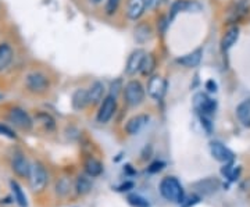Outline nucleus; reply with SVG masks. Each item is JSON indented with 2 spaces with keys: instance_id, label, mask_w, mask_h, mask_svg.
Wrapping results in <instances>:
<instances>
[{
  "instance_id": "9d476101",
  "label": "nucleus",
  "mask_w": 250,
  "mask_h": 207,
  "mask_svg": "<svg viewBox=\"0 0 250 207\" xmlns=\"http://www.w3.org/2000/svg\"><path fill=\"white\" fill-rule=\"evenodd\" d=\"M147 123H149V116L147 114H138V116L129 118L126 121L125 131H126L128 135H136V134H139L142 131Z\"/></svg>"
},
{
  "instance_id": "9b49d317",
  "label": "nucleus",
  "mask_w": 250,
  "mask_h": 207,
  "mask_svg": "<svg viewBox=\"0 0 250 207\" xmlns=\"http://www.w3.org/2000/svg\"><path fill=\"white\" fill-rule=\"evenodd\" d=\"M11 168H13V171L16 172L18 177H21V178H28V177H29V171H31V164H29L27 159L24 157V154L17 153L13 157Z\"/></svg>"
},
{
  "instance_id": "2eb2a0df",
  "label": "nucleus",
  "mask_w": 250,
  "mask_h": 207,
  "mask_svg": "<svg viewBox=\"0 0 250 207\" xmlns=\"http://www.w3.org/2000/svg\"><path fill=\"white\" fill-rule=\"evenodd\" d=\"M71 104L74 110L77 111H81L85 107L89 106V96H88V89H83V88H80L77 89L74 93H72V99Z\"/></svg>"
},
{
  "instance_id": "c756f323",
  "label": "nucleus",
  "mask_w": 250,
  "mask_h": 207,
  "mask_svg": "<svg viewBox=\"0 0 250 207\" xmlns=\"http://www.w3.org/2000/svg\"><path fill=\"white\" fill-rule=\"evenodd\" d=\"M120 4H121V0H106V6H104L106 16H108V17L114 16L120 9Z\"/></svg>"
},
{
  "instance_id": "72a5a7b5",
  "label": "nucleus",
  "mask_w": 250,
  "mask_h": 207,
  "mask_svg": "<svg viewBox=\"0 0 250 207\" xmlns=\"http://www.w3.org/2000/svg\"><path fill=\"white\" fill-rule=\"evenodd\" d=\"M164 166H166V164H164L163 162H154V163H152V164H150V167L147 168V171H149V172H159V171H161L163 168H164Z\"/></svg>"
},
{
  "instance_id": "aec40b11",
  "label": "nucleus",
  "mask_w": 250,
  "mask_h": 207,
  "mask_svg": "<svg viewBox=\"0 0 250 207\" xmlns=\"http://www.w3.org/2000/svg\"><path fill=\"white\" fill-rule=\"evenodd\" d=\"M193 7L200 9V4H197L196 1H189V0H177L175 3H172L170 10V18L168 20H174L175 16L181 13V11H189L193 10Z\"/></svg>"
},
{
  "instance_id": "0eeeda50",
  "label": "nucleus",
  "mask_w": 250,
  "mask_h": 207,
  "mask_svg": "<svg viewBox=\"0 0 250 207\" xmlns=\"http://www.w3.org/2000/svg\"><path fill=\"white\" fill-rule=\"evenodd\" d=\"M167 80L161 75H152L149 77L147 82V95L153 100H163V98L167 93Z\"/></svg>"
},
{
  "instance_id": "58836bf2",
  "label": "nucleus",
  "mask_w": 250,
  "mask_h": 207,
  "mask_svg": "<svg viewBox=\"0 0 250 207\" xmlns=\"http://www.w3.org/2000/svg\"><path fill=\"white\" fill-rule=\"evenodd\" d=\"M128 188H134V184L132 182H126L124 185H121L118 190H128Z\"/></svg>"
},
{
  "instance_id": "20e7f679",
  "label": "nucleus",
  "mask_w": 250,
  "mask_h": 207,
  "mask_svg": "<svg viewBox=\"0 0 250 207\" xmlns=\"http://www.w3.org/2000/svg\"><path fill=\"white\" fill-rule=\"evenodd\" d=\"M29 185L34 192H42L47 185V171L43 167V164L39 162L31 164V171H29Z\"/></svg>"
},
{
  "instance_id": "c85d7f7f",
  "label": "nucleus",
  "mask_w": 250,
  "mask_h": 207,
  "mask_svg": "<svg viewBox=\"0 0 250 207\" xmlns=\"http://www.w3.org/2000/svg\"><path fill=\"white\" fill-rule=\"evenodd\" d=\"M70 188H71V182L68 178H62L56 184V192L62 196H65L70 192Z\"/></svg>"
},
{
  "instance_id": "f8f14e48",
  "label": "nucleus",
  "mask_w": 250,
  "mask_h": 207,
  "mask_svg": "<svg viewBox=\"0 0 250 207\" xmlns=\"http://www.w3.org/2000/svg\"><path fill=\"white\" fill-rule=\"evenodd\" d=\"M145 53L146 52L143 49H136V50H134L132 53L129 54V57L126 60V67H125V72L128 75H135L136 72H139Z\"/></svg>"
},
{
  "instance_id": "1a4fd4ad",
  "label": "nucleus",
  "mask_w": 250,
  "mask_h": 207,
  "mask_svg": "<svg viewBox=\"0 0 250 207\" xmlns=\"http://www.w3.org/2000/svg\"><path fill=\"white\" fill-rule=\"evenodd\" d=\"M210 153L214 157L217 162L220 163H232L233 153L221 142H211L210 144Z\"/></svg>"
},
{
  "instance_id": "ddd939ff",
  "label": "nucleus",
  "mask_w": 250,
  "mask_h": 207,
  "mask_svg": "<svg viewBox=\"0 0 250 207\" xmlns=\"http://www.w3.org/2000/svg\"><path fill=\"white\" fill-rule=\"evenodd\" d=\"M202 57H203V50L199 47L196 50H193L192 53H188L185 56H182V57H178L175 62L179 65L185 67V68H195V67H197L200 64Z\"/></svg>"
},
{
  "instance_id": "dca6fc26",
  "label": "nucleus",
  "mask_w": 250,
  "mask_h": 207,
  "mask_svg": "<svg viewBox=\"0 0 250 207\" xmlns=\"http://www.w3.org/2000/svg\"><path fill=\"white\" fill-rule=\"evenodd\" d=\"M156 67H157V59L153 53H145L143 56L142 64H141V68L139 72L143 77H152L153 72L156 71Z\"/></svg>"
},
{
  "instance_id": "b1692460",
  "label": "nucleus",
  "mask_w": 250,
  "mask_h": 207,
  "mask_svg": "<svg viewBox=\"0 0 250 207\" xmlns=\"http://www.w3.org/2000/svg\"><path fill=\"white\" fill-rule=\"evenodd\" d=\"M10 186H11L13 195H14V200H16L21 207H27L28 206L27 196H25L24 190L21 189V186L18 185V182H16V181H11V182H10Z\"/></svg>"
},
{
  "instance_id": "c9c22d12",
  "label": "nucleus",
  "mask_w": 250,
  "mask_h": 207,
  "mask_svg": "<svg viewBox=\"0 0 250 207\" xmlns=\"http://www.w3.org/2000/svg\"><path fill=\"white\" fill-rule=\"evenodd\" d=\"M123 89V86H121V81L118 80V81L113 82L111 83V90H110V95H113V96H116L118 95V92Z\"/></svg>"
},
{
  "instance_id": "bb28decb",
  "label": "nucleus",
  "mask_w": 250,
  "mask_h": 207,
  "mask_svg": "<svg viewBox=\"0 0 250 207\" xmlns=\"http://www.w3.org/2000/svg\"><path fill=\"white\" fill-rule=\"evenodd\" d=\"M75 189L80 195H86L92 189V182L86 177H78V180L75 182Z\"/></svg>"
},
{
  "instance_id": "a211bd4d",
  "label": "nucleus",
  "mask_w": 250,
  "mask_h": 207,
  "mask_svg": "<svg viewBox=\"0 0 250 207\" xmlns=\"http://www.w3.org/2000/svg\"><path fill=\"white\" fill-rule=\"evenodd\" d=\"M103 95H104V85L103 82L95 81L88 89V96H89V104L96 106L99 103H102L103 100Z\"/></svg>"
},
{
  "instance_id": "473e14b6",
  "label": "nucleus",
  "mask_w": 250,
  "mask_h": 207,
  "mask_svg": "<svg viewBox=\"0 0 250 207\" xmlns=\"http://www.w3.org/2000/svg\"><path fill=\"white\" fill-rule=\"evenodd\" d=\"M199 200H200V198L197 195H193V196H190L189 199H184V202L181 205H182V207H192L195 206L196 203H199Z\"/></svg>"
},
{
  "instance_id": "423d86ee",
  "label": "nucleus",
  "mask_w": 250,
  "mask_h": 207,
  "mask_svg": "<svg viewBox=\"0 0 250 207\" xmlns=\"http://www.w3.org/2000/svg\"><path fill=\"white\" fill-rule=\"evenodd\" d=\"M117 111V98L108 93L104 99L102 100L100 107H99L98 116L96 120L100 124H107L108 121L113 118V116L116 114Z\"/></svg>"
},
{
  "instance_id": "2f4dec72",
  "label": "nucleus",
  "mask_w": 250,
  "mask_h": 207,
  "mask_svg": "<svg viewBox=\"0 0 250 207\" xmlns=\"http://www.w3.org/2000/svg\"><path fill=\"white\" fill-rule=\"evenodd\" d=\"M0 135L6 136V138H9V139H17L16 132L7 125H4V124H0Z\"/></svg>"
},
{
  "instance_id": "cd10ccee",
  "label": "nucleus",
  "mask_w": 250,
  "mask_h": 207,
  "mask_svg": "<svg viewBox=\"0 0 250 207\" xmlns=\"http://www.w3.org/2000/svg\"><path fill=\"white\" fill-rule=\"evenodd\" d=\"M221 172H223L228 180L235 181L238 180V177H239V174H241V168H239V167L236 168V167H233L231 163H227L225 167L221 170Z\"/></svg>"
},
{
  "instance_id": "4468645a",
  "label": "nucleus",
  "mask_w": 250,
  "mask_h": 207,
  "mask_svg": "<svg viewBox=\"0 0 250 207\" xmlns=\"http://www.w3.org/2000/svg\"><path fill=\"white\" fill-rule=\"evenodd\" d=\"M146 11L145 0H128L126 1V16L132 21H138Z\"/></svg>"
},
{
  "instance_id": "7ed1b4c3",
  "label": "nucleus",
  "mask_w": 250,
  "mask_h": 207,
  "mask_svg": "<svg viewBox=\"0 0 250 207\" xmlns=\"http://www.w3.org/2000/svg\"><path fill=\"white\" fill-rule=\"evenodd\" d=\"M25 88L28 92L35 93V95H42L46 93L50 88V80L42 71H32L25 77Z\"/></svg>"
},
{
  "instance_id": "393cba45",
  "label": "nucleus",
  "mask_w": 250,
  "mask_h": 207,
  "mask_svg": "<svg viewBox=\"0 0 250 207\" xmlns=\"http://www.w3.org/2000/svg\"><path fill=\"white\" fill-rule=\"evenodd\" d=\"M150 36H152V28L147 24H142L135 29V39L139 43H145L147 39H150Z\"/></svg>"
},
{
  "instance_id": "ea45409f",
  "label": "nucleus",
  "mask_w": 250,
  "mask_h": 207,
  "mask_svg": "<svg viewBox=\"0 0 250 207\" xmlns=\"http://www.w3.org/2000/svg\"><path fill=\"white\" fill-rule=\"evenodd\" d=\"M90 3H93V4H100V3H102V1H103V0H89Z\"/></svg>"
},
{
  "instance_id": "412c9836",
  "label": "nucleus",
  "mask_w": 250,
  "mask_h": 207,
  "mask_svg": "<svg viewBox=\"0 0 250 207\" xmlns=\"http://www.w3.org/2000/svg\"><path fill=\"white\" fill-rule=\"evenodd\" d=\"M199 192H202L203 195H211L214 193L215 190L220 188V182L214 178H206V180H202L196 182L193 185Z\"/></svg>"
},
{
  "instance_id": "f257e3e1",
  "label": "nucleus",
  "mask_w": 250,
  "mask_h": 207,
  "mask_svg": "<svg viewBox=\"0 0 250 207\" xmlns=\"http://www.w3.org/2000/svg\"><path fill=\"white\" fill-rule=\"evenodd\" d=\"M160 193L161 196L167 200H170L172 203H178L181 205L185 199V192L175 177H166L160 182Z\"/></svg>"
},
{
  "instance_id": "4be33fe9",
  "label": "nucleus",
  "mask_w": 250,
  "mask_h": 207,
  "mask_svg": "<svg viewBox=\"0 0 250 207\" xmlns=\"http://www.w3.org/2000/svg\"><path fill=\"white\" fill-rule=\"evenodd\" d=\"M236 116L242 123V125L250 128V99L241 102L236 107Z\"/></svg>"
},
{
  "instance_id": "a878e982",
  "label": "nucleus",
  "mask_w": 250,
  "mask_h": 207,
  "mask_svg": "<svg viewBox=\"0 0 250 207\" xmlns=\"http://www.w3.org/2000/svg\"><path fill=\"white\" fill-rule=\"evenodd\" d=\"M36 120L45 126V129H47V131H54L56 129V120L49 113H46V111L38 113L36 114Z\"/></svg>"
},
{
  "instance_id": "7c9ffc66",
  "label": "nucleus",
  "mask_w": 250,
  "mask_h": 207,
  "mask_svg": "<svg viewBox=\"0 0 250 207\" xmlns=\"http://www.w3.org/2000/svg\"><path fill=\"white\" fill-rule=\"evenodd\" d=\"M128 200H129V203L135 207H149V203H147V200H145L142 196H139V195H129L128 196Z\"/></svg>"
},
{
  "instance_id": "6ab92c4d",
  "label": "nucleus",
  "mask_w": 250,
  "mask_h": 207,
  "mask_svg": "<svg viewBox=\"0 0 250 207\" xmlns=\"http://www.w3.org/2000/svg\"><path fill=\"white\" fill-rule=\"evenodd\" d=\"M238 39H239V28H229L225 32V35L223 36V39H221V50H223V53H227L238 42Z\"/></svg>"
},
{
  "instance_id": "f03ea898",
  "label": "nucleus",
  "mask_w": 250,
  "mask_h": 207,
  "mask_svg": "<svg viewBox=\"0 0 250 207\" xmlns=\"http://www.w3.org/2000/svg\"><path fill=\"white\" fill-rule=\"evenodd\" d=\"M123 95H124L125 103L129 107H138L145 100V86L141 81L131 80V81L126 82L123 88Z\"/></svg>"
},
{
  "instance_id": "39448f33",
  "label": "nucleus",
  "mask_w": 250,
  "mask_h": 207,
  "mask_svg": "<svg viewBox=\"0 0 250 207\" xmlns=\"http://www.w3.org/2000/svg\"><path fill=\"white\" fill-rule=\"evenodd\" d=\"M193 107L200 116L211 117L217 110V102L208 98L206 93H196L193 98Z\"/></svg>"
},
{
  "instance_id": "f704fd0d",
  "label": "nucleus",
  "mask_w": 250,
  "mask_h": 207,
  "mask_svg": "<svg viewBox=\"0 0 250 207\" xmlns=\"http://www.w3.org/2000/svg\"><path fill=\"white\" fill-rule=\"evenodd\" d=\"M161 0H145L146 4V10H156L160 6Z\"/></svg>"
},
{
  "instance_id": "6e6552de",
  "label": "nucleus",
  "mask_w": 250,
  "mask_h": 207,
  "mask_svg": "<svg viewBox=\"0 0 250 207\" xmlns=\"http://www.w3.org/2000/svg\"><path fill=\"white\" fill-rule=\"evenodd\" d=\"M10 123H13L14 125L22 129V131H31L34 126V121L31 116L28 114L24 108L21 107H11L9 111Z\"/></svg>"
},
{
  "instance_id": "4c0bfd02",
  "label": "nucleus",
  "mask_w": 250,
  "mask_h": 207,
  "mask_svg": "<svg viewBox=\"0 0 250 207\" xmlns=\"http://www.w3.org/2000/svg\"><path fill=\"white\" fill-rule=\"evenodd\" d=\"M200 120H202V125L205 126L207 132H211V121H210V117H205V116H200Z\"/></svg>"
},
{
  "instance_id": "e433bc0d",
  "label": "nucleus",
  "mask_w": 250,
  "mask_h": 207,
  "mask_svg": "<svg viewBox=\"0 0 250 207\" xmlns=\"http://www.w3.org/2000/svg\"><path fill=\"white\" fill-rule=\"evenodd\" d=\"M206 89L208 90V92H217V89H218V86H217V82L214 81V80H208V81L206 82Z\"/></svg>"
},
{
  "instance_id": "5701e85b",
  "label": "nucleus",
  "mask_w": 250,
  "mask_h": 207,
  "mask_svg": "<svg viewBox=\"0 0 250 207\" xmlns=\"http://www.w3.org/2000/svg\"><path fill=\"white\" fill-rule=\"evenodd\" d=\"M83 167H85V171H86V174L89 177H99L102 174V171H103L102 163L96 160L95 157H88L85 164H83Z\"/></svg>"
},
{
  "instance_id": "f3484780",
  "label": "nucleus",
  "mask_w": 250,
  "mask_h": 207,
  "mask_svg": "<svg viewBox=\"0 0 250 207\" xmlns=\"http://www.w3.org/2000/svg\"><path fill=\"white\" fill-rule=\"evenodd\" d=\"M14 59V50L9 43H0V72L6 71Z\"/></svg>"
}]
</instances>
